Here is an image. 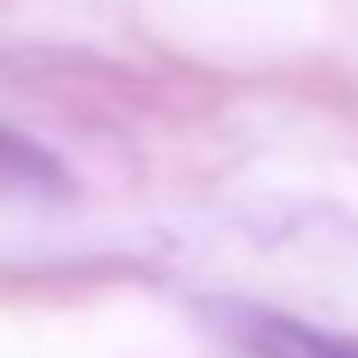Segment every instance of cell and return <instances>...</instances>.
<instances>
[{
	"instance_id": "obj_1",
	"label": "cell",
	"mask_w": 358,
	"mask_h": 358,
	"mask_svg": "<svg viewBox=\"0 0 358 358\" xmlns=\"http://www.w3.org/2000/svg\"><path fill=\"white\" fill-rule=\"evenodd\" d=\"M245 346L257 358H358V341L346 334H322L310 322H287V317H245Z\"/></svg>"
}]
</instances>
